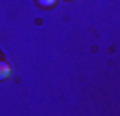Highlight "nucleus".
<instances>
[{"label":"nucleus","instance_id":"nucleus-2","mask_svg":"<svg viewBox=\"0 0 120 116\" xmlns=\"http://www.w3.org/2000/svg\"><path fill=\"white\" fill-rule=\"evenodd\" d=\"M37 2H39L43 9H49V7H54V4H56V0H37Z\"/></svg>","mask_w":120,"mask_h":116},{"label":"nucleus","instance_id":"nucleus-1","mask_svg":"<svg viewBox=\"0 0 120 116\" xmlns=\"http://www.w3.org/2000/svg\"><path fill=\"white\" fill-rule=\"evenodd\" d=\"M9 75H11V67H9V62L0 60V80H7Z\"/></svg>","mask_w":120,"mask_h":116}]
</instances>
